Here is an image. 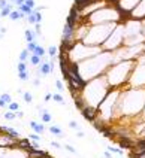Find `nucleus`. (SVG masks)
I'll return each mask as SVG.
<instances>
[{
  "mask_svg": "<svg viewBox=\"0 0 145 158\" xmlns=\"http://www.w3.org/2000/svg\"><path fill=\"white\" fill-rule=\"evenodd\" d=\"M132 88H145V61H136L129 79Z\"/></svg>",
  "mask_w": 145,
  "mask_h": 158,
  "instance_id": "nucleus-1",
  "label": "nucleus"
},
{
  "mask_svg": "<svg viewBox=\"0 0 145 158\" xmlns=\"http://www.w3.org/2000/svg\"><path fill=\"white\" fill-rule=\"evenodd\" d=\"M130 16L133 20H139V21L145 18V0H141V2L133 7L132 12H130Z\"/></svg>",
  "mask_w": 145,
  "mask_h": 158,
  "instance_id": "nucleus-2",
  "label": "nucleus"
},
{
  "mask_svg": "<svg viewBox=\"0 0 145 158\" xmlns=\"http://www.w3.org/2000/svg\"><path fill=\"white\" fill-rule=\"evenodd\" d=\"M81 113H82V116L87 119V121H90V122H93L97 116H99V110H97V108H94V106H90V104H87L84 109H81Z\"/></svg>",
  "mask_w": 145,
  "mask_h": 158,
  "instance_id": "nucleus-3",
  "label": "nucleus"
},
{
  "mask_svg": "<svg viewBox=\"0 0 145 158\" xmlns=\"http://www.w3.org/2000/svg\"><path fill=\"white\" fill-rule=\"evenodd\" d=\"M53 72L54 70H53V67H51L49 61H42V63L38 66V76H48Z\"/></svg>",
  "mask_w": 145,
  "mask_h": 158,
  "instance_id": "nucleus-4",
  "label": "nucleus"
},
{
  "mask_svg": "<svg viewBox=\"0 0 145 158\" xmlns=\"http://www.w3.org/2000/svg\"><path fill=\"white\" fill-rule=\"evenodd\" d=\"M39 113H40V121L44 122V124H48V122L53 121V116H51V113H49L47 109L39 108Z\"/></svg>",
  "mask_w": 145,
  "mask_h": 158,
  "instance_id": "nucleus-5",
  "label": "nucleus"
},
{
  "mask_svg": "<svg viewBox=\"0 0 145 158\" xmlns=\"http://www.w3.org/2000/svg\"><path fill=\"white\" fill-rule=\"evenodd\" d=\"M0 131H3V133H6L8 136H11L14 139H20V133L12 127H0Z\"/></svg>",
  "mask_w": 145,
  "mask_h": 158,
  "instance_id": "nucleus-6",
  "label": "nucleus"
},
{
  "mask_svg": "<svg viewBox=\"0 0 145 158\" xmlns=\"http://www.w3.org/2000/svg\"><path fill=\"white\" fill-rule=\"evenodd\" d=\"M30 127L33 128V131L35 133H38V134H42L45 131V125L44 124H39V122H36V121H30Z\"/></svg>",
  "mask_w": 145,
  "mask_h": 158,
  "instance_id": "nucleus-7",
  "label": "nucleus"
},
{
  "mask_svg": "<svg viewBox=\"0 0 145 158\" xmlns=\"http://www.w3.org/2000/svg\"><path fill=\"white\" fill-rule=\"evenodd\" d=\"M23 18H25V14L20 12L18 9L12 11V12L9 14V20H12V21H18V20H23Z\"/></svg>",
  "mask_w": 145,
  "mask_h": 158,
  "instance_id": "nucleus-8",
  "label": "nucleus"
},
{
  "mask_svg": "<svg viewBox=\"0 0 145 158\" xmlns=\"http://www.w3.org/2000/svg\"><path fill=\"white\" fill-rule=\"evenodd\" d=\"M49 133L53 134V136H57V137H64L63 130L58 127V125H51V127H49Z\"/></svg>",
  "mask_w": 145,
  "mask_h": 158,
  "instance_id": "nucleus-9",
  "label": "nucleus"
},
{
  "mask_svg": "<svg viewBox=\"0 0 145 158\" xmlns=\"http://www.w3.org/2000/svg\"><path fill=\"white\" fill-rule=\"evenodd\" d=\"M29 61H30L31 66H39V64L42 63V57H39V55H36V54H31V55L29 57Z\"/></svg>",
  "mask_w": 145,
  "mask_h": 158,
  "instance_id": "nucleus-10",
  "label": "nucleus"
},
{
  "mask_svg": "<svg viewBox=\"0 0 145 158\" xmlns=\"http://www.w3.org/2000/svg\"><path fill=\"white\" fill-rule=\"evenodd\" d=\"M24 34H25V40H27V43H29V42H35V39H36V36H38V34H36L35 31H31V30H25Z\"/></svg>",
  "mask_w": 145,
  "mask_h": 158,
  "instance_id": "nucleus-11",
  "label": "nucleus"
},
{
  "mask_svg": "<svg viewBox=\"0 0 145 158\" xmlns=\"http://www.w3.org/2000/svg\"><path fill=\"white\" fill-rule=\"evenodd\" d=\"M14 11V6L12 5H8L5 9H2L0 11V16H2V18H6V16H9V14Z\"/></svg>",
  "mask_w": 145,
  "mask_h": 158,
  "instance_id": "nucleus-12",
  "label": "nucleus"
},
{
  "mask_svg": "<svg viewBox=\"0 0 145 158\" xmlns=\"http://www.w3.org/2000/svg\"><path fill=\"white\" fill-rule=\"evenodd\" d=\"M18 11H20V12H23V14H25V16H27V15H31L35 9L29 7L27 5H21V6H18Z\"/></svg>",
  "mask_w": 145,
  "mask_h": 158,
  "instance_id": "nucleus-13",
  "label": "nucleus"
},
{
  "mask_svg": "<svg viewBox=\"0 0 145 158\" xmlns=\"http://www.w3.org/2000/svg\"><path fill=\"white\" fill-rule=\"evenodd\" d=\"M53 100H54V101H57V103H60V104H66V101H64V99H63V95H62L60 93L53 94Z\"/></svg>",
  "mask_w": 145,
  "mask_h": 158,
  "instance_id": "nucleus-14",
  "label": "nucleus"
},
{
  "mask_svg": "<svg viewBox=\"0 0 145 158\" xmlns=\"http://www.w3.org/2000/svg\"><path fill=\"white\" fill-rule=\"evenodd\" d=\"M33 54H36V55H39V57H45L47 51H45V48H44V46L38 45V46H36V49H35V52H33Z\"/></svg>",
  "mask_w": 145,
  "mask_h": 158,
  "instance_id": "nucleus-15",
  "label": "nucleus"
},
{
  "mask_svg": "<svg viewBox=\"0 0 145 158\" xmlns=\"http://www.w3.org/2000/svg\"><path fill=\"white\" fill-rule=\"evenodd\" d=\"M47 52L49 54V57H51V58H55V57H57V54H58V49H57V46H49V48L47 49Z\"/></svg>",
  "mask_w": 145,
  "mask_h": 158,
  "instance_id": "nucleus-16",
  "label": "nucleus"
},
{
  "mask_svg": "<svg viewBox=\"0 0 145 158\" xmlns=\"http://www.w3.org/2000/svg\"><path fill=\"white\" fill-rule=\"evenodd\" d=\"M18 78L21 79L23 82H25V81H29V79H30V75H29V70H25V72H18Z\"/></svg>",
  "mask_w": 145,
  "mask_h": 158,
  "instance_id": "nucleus-17",
  "label": "nucleus"
},
{
  "mask_svg": "<svg viewBox=\"0 0 145 158\" xmlns=\"http://www.w3.org/2000/svg\"><path fill=\"white\" fill-rule=\"evenodd\" d=\"M8 108H9L11 112H18L20 110V104L16 103V101H11L9 104H8Z\"/></svg>",
  "mask_w": 145,
  "mask_h": 158,
  "instance_id": "nucleus-18",
  "label": "nucleus"
},
{
  "mask_svg": "<svg viewBox=\"0 0 145 158\" xmlns=\"http://www.w3.org/2000/svg\"><path fill=\"white\" fill-rule=\"evenodd\" d=\"M23 99H24L25 103H31L33 101V95H31V93L25 91V93H23Z\"/></svg>",
  "mask_w": 145,
  "mask_h": 158,
  "instance_id": "nucleus-19",
  "label": "nucleus"
},
{
  "mask_svg": "<svg viewBox=\"0 0 145 158\" xmlns=\"http://www.w3.org/2000/svg\"><path fill=\"white\" fill-rule=\"evenodd\" d=\"M108 151L112 152V154H118V155H123V149L121 148H114V146H108Z\"/></svg>",
  "mask_w": 145,
  "mask_h": 158,
  "instance_id": "nucleus-20",
  "label": "nucleus"
},
{
  "mask_svg": "<svg viewBox=\"0 0 145 158\" xmlns=\"http://www.w3.org/2000/svg\"><path fill=\"white\" fill-rule=\"evenodd\" d=\"M29 60V49H23L20 54V61H27Z\"/></svg>",
  "mask_w": 145,
  "mask_h": 158,
  "instance_id": "nucleus-21",
  "label": "nucleus"
},
{
  "mask_svg": "<svg viewBox=\"0 0 145 158\" xmlns=\"http://www.w3.org/2000/svg\"><path fill=\"white\" fill-rule=\"evenodd\" d=\"M0 99H2L5 103H8V104H9L11 101H12V97H11V95L9 94H8V93H3L2 95H0Z\"/></svg>",
  "mask_w": 145,
  "mask_h": 158,
  "instance_id": "nucleus-22",
  "label": "nucleus"
},
{
  "mask_svg": "<svg viewBox=\"0 0 145 158\" xmlns=\"http://www.w3.org/2000/svg\"><path fill=\"white\" fill-rule=\"evenodd\" d=\"M16 69H18V72H25V70H27V64H25V61H20V63L16 64Z\"/></svg>",
  "mask_w": 145,
  "mask_h": 158,
  "instance_id": "nucleus-23",
  "label": "nucleus"
},
{
  "mask_svg": "<svg viewBox=\"0 0 145 158\" xmlns=\"http://www.w3.org/2000/svg\"><path fill=\"white\" fill-rule=\"evenodd\" d=\"M36 46H38V43L36 42H29L27 43V49H29V52H35V49H36Z\"/></svg>",
  "mask_w": 145,
  "mask_h": 158,
  "instance_id": "nucleus-24",
  "label": "nucleus"
},
{
  "mask_svg": "<svg viewBox=\"0 0 145 158\" xmlns=\"http://www.w3.org/2000/svg\"><path fill=\"white\" fill-rule=\"evenodd\" d=\"M16 118V115H15V112H6L5 113V119H8V121H12V119H15Z\"/></svg>",
  "mask_w": 145,
  "mask_h": 158,
  "instance_id": "nucleus-25",
  "label": "nucleus"
},
{
  "mask_svg": "<svg viewBox=\"0 0 145 158\" xmlns=\"http://www.w3.org/2000/svg\"><path fill=\"white\" fill-rule=\"evenodd\" d=\"M35 12V11H33ZM27 18V21H29V24H36V16H35V14H31V15H27L25 16Z\"/></svg>",
  "mask_w": 145,
  "mask_h": 158,
  "instance_id": "nucleus-26",
  "label": "nucleus"
},
{
  "mask_svg": "<svg viewBox=\"0 0 145 158\" xmlns=\"http://www.w3.org/2000/svg\"><path fill=\"white\" fill-rule=\"evenodd\" d=\"M29 139L30 140H33V142H39V140H40V134H38V133H35V134H29Z\"/></svg>",
  "mask_w": 145,
  "mask_h": 158,
  "instance_id": "nucleus-27",
  "label": "nucleus"
},
{
  "mask_svg": "<svg viewBox=\"0 0 145 158\" xmlns=\"http://www.w3.org/2000/svg\"><path fill=\"white\" fill-rule=\"evenodd\" d=\"M55 88L60 91V93H63V91H64V85H63V82H62V81H55Z\"/></svg>",
  "mask_w": 145,
  "mask_h": 158,
  "instance_id": "nucleus-28",
  "label": "nucleus"
},
{
  "mask_svg": "<svg viewBox=\"0 0 145 158\" xmlns=\"http://www.w3.org/2000/svg\"><path fill=\"white\" fill-rule=\"evenodd\" d=\"M24 5H27L29 7H31V9H35L36 7V3H35V0H25Z\"/></svg>",
  "mask_w": 145,
  "mask_h": 158,
  "instance_id": "nucleus-29",
  "label": "nucleus"
},
{
  "mask_svg": "<svg viewBox=\"0 0 145 158\" xmlns=\"http://www.w3.org/2000/svg\"><path fill=\"white\" fill-rule=\"evenodd\" d=\"M69 127H70V128H73V130H81L76 121H70V122H69Z\"/></svg>",
  "mask_w": 145,
  "mask_h": 158,
  "instance_id": "nucleus-30",
  "label": "nucleus"
},
{
  "mask_svg": "<svg viewBox=\"0 0 145 158\" xmlns=\"http://www.w3.org/2000/svg\"><path fill=\"white\" fill-rule=\"evenodd\" d=\"M33 14H35V16H36V24H38V22L40 24V21H42V14H40L39 11H35Z\"/></svg>",
  "mask_w": 145,
  "mask_h": 158,
  "instance_id": "nucleus-31",
  "label": "nucleus"
},
{
  "mask_svg": "<svg viewBox=\"0 0 145 158\" xmlns=\"http://www.w3.org/2000/svg\"><path fill=\"white\" fill-rule=\"evenodd\" d=\"M64 149H66V151H69V152H72V154H76V149L73 146H70V145H64Z\"/></svg>",
  "mask_w": 145,
  "mask_h": 158,
  "instance_id": "nucleus-32",
  "label": "nucleus"
},
{
  "mask_svg": "<svg viewBox=\"0 0 145 158\" xmlns=\"http://www.w3.org/2000/svg\"><path fill=\"white\" fill-rule=\"evenodd\" d=\"M8 5H9V2H8V0H0V11L5 9Z\"/></svg>",
  "mask_w": 145,
  "mask_h": 158,
  "instance_id": "nucleus-33",
  "label": "nucleus"
},
{
  "mask_svg": "<svg viewBox=\"0 0 145 158\" xmlns=\"http://www.w3.org/2000/svg\"><path fill=\"white\" fill-rule=\"evenodd\" d=\"M51 146L55 148V149H62V148H63V146H62L60 143H58V142H51Z\"/></svg>",
  "mask_w": 145,
  "mask_h": 158,
  "instance_id": "nucleus-34",
  "label": "nucleus"
},
{
  "mask_svg": "<svg viewBox=\"0 0 145 158\" xmlns=\"http://www.w3.org/2000/svg\"><path fill=\"white\" fill-rule=\"evenodd\" d=\"M44 100H45V101H49V100H53V94H51V93H47V95L44 97Z\"/></svg>",
  "mask_w": 145,
  "mask_h": 158,
  "instance_id": "nucleus-35",
  "label": "nucleus"
},
{
  "mask_svg": "<svg viewBox=\"0 0 145 158\" xmlns=\"http://www.w3.org/2000/svg\"><path fill=\"white\" fill-rule=\"evenodd\" d=\"M24 2H25V0H15L14 5L15 6H21V5H24Z\"/></svg>",
  "mask_w": 145,
  "mask_h": 158,
  "instance_id": "nucleus-36",
  "label": "nucleus"
},
{
  "mask_svg": "<svg viewBox=\"0 0 145 158\" xmlns=\"http://www.w3.org/2000/svg\"><path fill=\"white\" fill-rule=\"evenodd\" d=\"M103 157H105V158H114V157H112V152H109V151H105Z\"/></svg>",
  "mask_w": 145,
  "mask_h": 158,
  "instance_id": "nucleus-37",
  "label": "nucleus"
},
{
  "mask_svg": "<svg viewBox=\"0 0 145 158\" xmlns=\"http://www.w3.org/2000/svg\"><path fill=\"white\" fill-rule=\"evenodd\" d=\"M15 115H16V118H23V116H24V113H23L21 110H18V112H15Z\"/></svg>",
  "mask_w": 145,
  "mask_h": 158,
  "instance_id": "nucleus-38",
  "label": "nucleus"
},
{
  "mask_svg": "<svg viewBox=\"0 0 145 158\" xmlns=\"http://www.w3.org/2000/svg\"><path fill=\"white\" fill-rule=\"evenodd\" d=\"M0 108H8V103H5L2 99H0Z\"/></svg>",
  "mask_w": 145,
  "mask_h": 158,
  "instance_id": "nucleus-39",
  "label": "nucleus"
},
{
  "mask_svg": "<svg viewBox=\"0 0 145 158\" xmlns=\"http://www.w3.org/2000/svg\"><path fill=\"white\" fill-rule=\"evenodd\" d=\"M33 84H35V86H39V84H40V81H39V79L36 78V79H35V81H33Z\"/></svg>",
  "mask_w": 145,
  "mask_h": 158,
  "instance_id": "nucleus-40",
  "label": "nucleus"
},
{
  "mask_svg": "<svg viewBox=\"0 0 145 158\" xmlns=\"http://www.w3.org/2000/svg\"><path fill=\"white\" fill-rule=\"evenodd\" d=\"M76 136H78V137H84L85 134L82 133V131H81V130H78V133H76Z\"/></svg>",
  "mask_w": 145,
  "mask_h": 158,
  "instance_id": "nucleus-41",
  "label": "nucleus"
},
{
  "mask_svg": "<svg viewBox=\"0 0 145 158\" xmlns=\"http://www.w3.org/2000/svg\"><path fill=\"white\" fill-rule=\"evenodd\" d=\"M0 39H2V33H0Z\"/></svg>",
  "mask_w": 145,
  "mask_h": 158,
  "instance_id": "nucleus-42",
  "label": "nucleus"
},
{
  "mask_svg": "<svg viewBox=\"0 0 145 158\" xmlns=\"http://www.w3.org/2000/svg\"><path fill=\"white\" fill-rule=\"evenodd\" d=\"M144 109H145V108H144ZM144 112H145V110H144Z\"/></svg>",
  "mask_w": 145,
  "mask_h": 158,
  "instance_id": "nucleus-43",
  "label": "nucleus"
}]
</instances>
